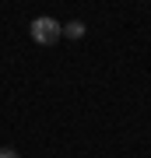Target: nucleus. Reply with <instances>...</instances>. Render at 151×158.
<instances>
[{
  "mask_svg": "<svg viewBox=\"0 0 151 158\" xmlns=\"http://www.w3.org/2000/svg\"><path fill=\"white\" fill-rule=\"evenodd\" d=\"M0 158H18V151H11V148H0Z\"/></svg>",
  "mask_w": 151,
  "mask_h": 158,
  "instance_id": "obj_3",
  "label": "nucleus"
},
{
  "mask_svg": "<svg viewBox=\"0 0 151 158\" xmlns=\"http://www.w3.org/2000/svg\"><path fill=\"white\" fill-rule=\"evenodd\" d=\"M28 32H32V39L39 42V46H53V42H60V35H63V25L56 21V18H35Z\"/></svg>",
  "mask_w": 151,
  "mask_h": 158,
  "instance_id": "obj_1",
  "label": "nucleus"
},
{
  "mask_svg": "<svg viewBox=\"0 0 151 158\" xmlns=\"http://www.w3.org/2000/svg\"><path fill=\"white\" fill-rule=\"evenodd\" d=\"M84 32H88L84 21H67V25H63V35H67V39H81Z\"/></svg>",
  "mask_w": 151,
  "mask_h": 158,
  "instance_id": "obj_2",
  "label": "nucleus"
}]
</instances>
